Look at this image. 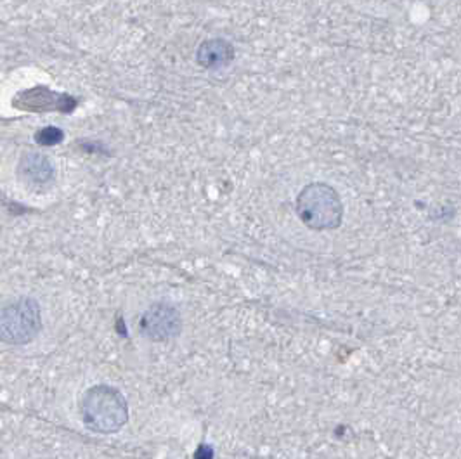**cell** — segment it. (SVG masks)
<instances>
[{
    "label": "cell",
    "instance_id": "obj_1",
    "mask_svg": "<svg viewBox=\"0 0 461 459\" xmlns=\"http://www.w3.org/2000/svg\"><path fill=\"white\" fill-rule=\"evenodd\" d=\"M81 421L91 432L116 433L129 419V405L125 397L115 387H91L80 398Z\"/></svg>",
    "mask_w": 461,
    "mask_h": 459
},
{
    "label": "cell",
    "instance_id": "obj_2",
    "mask_svg": "<svg viewBox=\"0 0 461 459\" xmlns=\"http://www.w3.org/2000/svg\"><path fill=\"white\" fill-rule=\"evenodd\" d=\"M297 215L312 231H333L342 226L343 203L335 187L311 182L297 198Z\"/></svg>",
    "mask_w": 461,
    "mask_h": 459
},
{
    "label": "cell",
    "instance_id": "obj_3",
    "mask_svg": "<svg viewBox=\"0 0 461 459\" xmlns=\"http://www.w3.org/2000/svg\"><path fill=\"white\" fill-rule=\"evenodd\" d=\"M42 328L40 307L31 297H19L6 304L0 312V336L9 345H26Z\"/></svg>",
    "mask_w": 461,
    "mask_h": 459
},
{
    "label": "cell",
    "instance_id": "obj_4",
    "mask_svg": "<svg viewBox=\"0 0 461 459\" xmlns=\"http://www.w3.org/2000/svg\"><path fill=\"white\" fill-rule=\"evenodd\" d=\"M182 319L179 311L169 302H156L141 319V329L146 338L153 341H166L179 336Z\"/></svg>",
    "mask_w": 461,
    "mask_h": 459
},
{
    "label": "cell",
    "instance_id": "obj_5",
    "mask_svg": "<svg viewBox=\"0 0 461 459\" xmlns=\"http://www.w3.org/2000/svg\"><path fill=\"white\" fill-rule=\"evenodd\" d=\"M78 101L70 94H59V92L51 91L49 87L38 85V87L28 88V91L17 92L16 98L13 99L14 108L21 111H59V113H72L77 108Z\"/></svg>",
    "mask_w": 461,
    "mask_h": 459
},
{
    "label": "cell",
    "instance_id": "obj_6",
    "mask_svg": "<svg viewBox=\"0 0 461 459\" xmlns=\"http://www.w3.org/2000/svg\"><path fill=\"white\" fill-rule=\"evenodd\" d=\"M17 177L26 186L42 189L54 182L56 169L47 155L37 151L24 153L17 163Z\"/></svg>",
    "mask_w": 461,
    "mask_h": 459
},
{
    "label": "cell",
    "instance_id": "obj_7",
    "mask_svg": "<svg viewBox=\"0 0 461 459\" xmlns=\"http://www.w3.org/2000/svg\"><path fill=\"white\" fill-rule=\"evenodd\" d=\"M234 61V47L224 38H210L201 42L196 51V63L203 70H221Z\"/></svg>",
    "mask_w": 461,
    "mask_h": 459
},
{
    "label": "cell",
    "instance_id": "obj_8",
    "mask_svg": "<svg viewBox=\"0 0 461 459\" xmlns=\"http://www.w3.org/2000/svg\"><path fill=\"white\" fill-rule=\"evenodd\" d=\"M63 139H65V132L58 129V127H44L35 134V142L38 146H45V148L59 144Z\"/></svg>",
    "mask_w": 461,
    "mask_h": 459
},
{
    "label": "cell",
    "instance_id": "obj_9",
    "mask_svg": "<svg viewBox=\"0 0 461 459\" xmlns=\"http://www.w3.org/2000/svg\"><path fill=\"white\" fill-rule=\"evenodd\" d=\"M194 459H214V449L210 446H200L194 453Z\"/></svg>",
    "mask_w": 461,
    "mask_h": 459
}]
</instances>
